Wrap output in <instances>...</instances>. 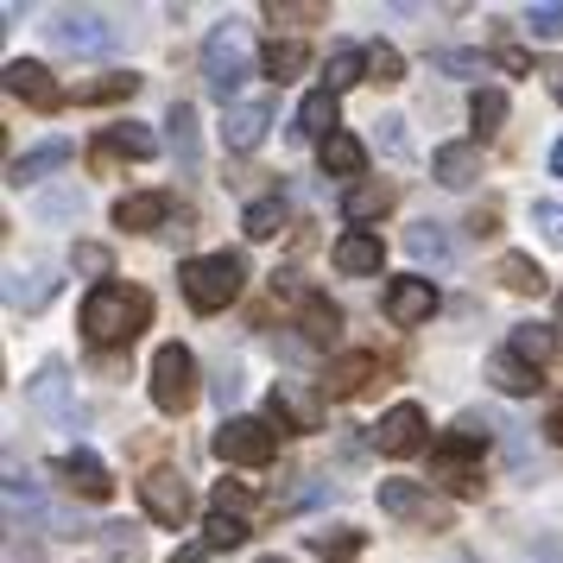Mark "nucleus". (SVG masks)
<instances>
[{"label": "nucleus", "mask_w": 563, "mask_h": 563, "mask_svg": "<svg viewBox=\"0 0 563 563\" xmlns=\"http://www.w3.org/2000/svg\"><path fill=\"white\" fill-rule=\"evenodd\" d=\"M153 323V298L140 285H96L82 298V342L89 349H128Z\"/></svg>", "instance_id": "f257e3e1"}, {"label": "nucleus", "mask_w": 563, "mask_h": 563, "mask_svg": "<svg viewBox=\"0 0 563 563\" xmlns=\"http://www.w3.org/2000/svg\"><path fill=\"white\" fill-rule=\"evenodd\" d=\"M254 77V45H247V26H234V20H222V26L203 38V82L209 96L222 108H234V96H241V82Z\"/></svg>", "instance_id": "f03ea898"}, {"label": "nucleus", "mask_w": 563, "mask_h": 563, "mask_svg": "<svg viewBox=\"0 0 563 563\" xmlns=\"http://www.w3.org/2000/svg\"><path fill=\"white\" fill-rule=\"evenodd\" d=\"M184 298L190 310H229L241 298V279H247V266L234 254H203V260H184Z\"/></svg>", "instance_id": "7ed1b4c3"}, {"label": "nucleus", "mask_w": 563, "mask_h": 563, "mask_svg": "<svg viewBox=\"0 0 563 563\" xmlns=\"http://www.w3.org/2000/svg\"><path fill=\"white\" fill-rule=\"evenodd\" d=\"M153 406L165 418H184V411L197 406V355L184 342H165L153 355Z\"/></svg>", "instance_id": "20e7f679"}, {"label": "nucleus", "mask_w": 563, "mask_h": 563, "mask_svg": "<svg viewBox=\"0 0 563 563\" xmlns=\"http://www.w3.org/2000/svg\"><path fill=\"white\" fill-rule=\"evenodd\" d=\"M216 456L234 462V468H266V462L279 456V431H273L266 418H222Z\"/></svg>", "instance_id": "39448f33"}, {"label": "nucleus", "mask_w": 563, "mask_h": 563, "mask_svg": "<svg viewBox=\"0 0 563 563\" xmlns=\"http://www.w3.org/2000/svg\"><path fill=\"white\" fill-rule=\"evenodd\" d=\"M45 32H52L57 52H70V57H102L108 45H114V26H108L102 13H89V7H77V13L64 7V13H57Z\"/></svg>", "instance_id": "423d86ee"}, {"label": "nucleus", "mask_w": 563, "mask_h": 563, "mask_svg": "<svg viewBox=\"0 0 563 563\" xmlns=\"http://www.w3.org/2000/svg\"><path fill=\"white\" fill-rule=\"evenodd\" d=\"M482 450L487 443H475L468 431H450L437 443V482L450 487V494H475L482 487Z\"/></svg>", "instance_id": "0eeeda50"}, {"label": "nucleus", "mask_w": 563, "mask_h": 563, "mask_svg": "<svg viewBox=\"0 0 563 563\" xmlns=\"http://www.w3.org/2000/svg\"><path fill=\"white\" fill-rule=\"evenodd\" d=\"M0 77H7V96H13V102L38 108V114H52V108L70 102V96H64V89L52 82V70H45V64H32V57H13Z\"/></svg>", "instance_id": "6e6552de"}, {"label": "nucleus", "mask_w": 563, "mask_h": 563, "mask_svg": "<svg viewBox=\"0 0 563 563\" xmlns=\"http://www.w3.org/2000/svg\"><path fill=\"white\" fill-rule=\"evenodd\" d=\"M140 500H146V512H153L158 526H172V532L190 519V487H184V475H172V468H153V475L140 482Z\"/></svg>", "instance_id": "1a4fd4ad"}, {"label": "nucleus", "mask_w": 563, "mask_h": 563, "mask_svg": "<svg viewBox=\"0 0 563 563\" xmlns=\"http://www.w3.org/2000/svg\"><path fill=\"white\" fill-rule=\"evenodd\" d=\"M273 424H279V431H317V424H323V399L298 380H279L273 386Z\"/></svg>", "instance_id": "9d476101"}, {"label": "nucleus", "mask_w": 563, "mask_h": 563, "mask_svg": "<svg viewBox=\"0 0 563 563\" xmlns=\"http://www.w3.org/2000/svg\"><path fill=\"white\" fill-rule=\"evenodd\" d=\"M374 443H380V456H418L424 450V411L411 406H393L380 418V431H374Z\"/></svg>", "instance_id": "9b49d317"}, {"label": "nucleus", "mask_w": 563, "mask_h": 563, "mask_svg": "<svg viewBox=\"0 0 563 563\" xmlns=\"http://www.w3.org/2000/svg\"><path fill=\"white\" fill-rule=\"evenodd\" d=\"M380 512H393V519H418V526H443V519H450V512L437 507L424 487L399 482V475H393V482H380Z\"/></svg>", "instance_id": "f8f14e48"}, {"label": "nucleus", "mask_w": 563, "mask_h": 563, "mask_svg": "<svg viewBox=\"0 0 563 563\" xmlns=\"http://www.w3.org/2000/svg\"><path fill=\"white\" fill-rule=\"evenodd\" d=\"M431 310H437V285H431V279H418V273H411V279H393V285H386V317H393L399 330L424 323Z\"/></svg>", "instance_id": "ddd939ff"}, {"label": "nucleus", "mask_w": 563, "mask_h": 563, "mask_svg": "<svg viewBox=\"0 0 563 563\" xmlns=\"http://www.w3.org/2000/svg\"><path fill=\"white\" fill-rule=\"evenodd\" d=\"M266 128H273V102H234L222 114V146L229 153H254L260 140H266Z\"/></svg>", "instance_id": "4468645a"}, {"label": "nucleus", "mask_w": 563, "mask_h": 563, "mask_svg": "<svg viewBox=\"0 0 563 563\" xmlns=\"http://www.w3.org/2000/svg\"><path fill=\"white\" fill-rule=\"evenodd\" d=\"M70 140H45V146H32V153H20L13 165H7V184L13 190H26V184H38V178H52V172H64L70 165Z\"/></svg>", "instance_id": "2eb2a0df"}, {"label": "nucleus", "mask_w": 563, "mask_h": 563, "mask_svg": "<svg viewBox=\"0 0 563 563\" xmlns=\"http://www.w3.org/2000/svg\"><path fill=\"white\" fill-rule=\"evenodd\" d=\"M399 203V190H393V184L386 178H361V184H349V190H342V222H380L386 209Z\"/></svg>", "instance_id": "dca6fc26"}, {"label": "nucleus", "mask_w": 563, "mask_h": 563, "mask_svg": "<svg viewBox=\"0 0 563 563\" xmlns=\"http://www.w3.org/2000/svg\"><path fill=\"white\" fill-rule=\"evenodd\" d=\"M26 399L38 411H52L57 424H77L82 411H77V399H70V380H64V367H38L32 374V386H26Z\"/></svg>", "instance_id": "f3484780"}, {"label": "nucleus", "mask_w": 563, "mask_h": 563, "mask_svg": "<svg viewBox=\"0 0 563 563\" xmlns=\"http://www.w3.org/2000/svg\"><path fill=\"white\" fill-rule=\"evenodd\" d=\"M431 178L443 184V190H468V184L482 178V146H468V140H456V146H437Z\"/></svg>", "instance_id": "a211bd4d"}, {"label": "nucleus", "mask_w": 563, "mask_h": 563, "mask_svg": "<svg viewBox=\"0 0 563 563\" xmlns=\"http://www.w3.org/2000/svg\"><path fill=\"white\" fill-rule=\"evenodd\" d=\"M57 475H64V482H70V494H82V500H108V494H114V475H108L89 450H70V456L57 462Z\"/></svg>", "instance_id": "6ab92c4d"}, {"label": "nucleus", "mask_w": 563, "mask_h": 563, "mask_svg": "<svg viewBox=\"0 0 563 563\" xmlns=\"http://www.w3.org/2000/svg\"><path fill=\"white\" fill-rule=\"evenodd\" d=\"M380 234H367V229H349L342 241H335V266L349 273V279H367V273H380Z\"/></svg>", "instance_id": "aec40b11"}, {"label": "nucleus", "mask_w": 563, "mask_h": 563, "mask_svg": "<svg viewBox=\"0 0 563 563\" xmlns=\"http://www.w3.org/2000/svg\"><path fill=\"white\" fill-rule=\"evenodd\" d=\"M330 133H342V128H335V96H330V89H310L305 102H298V121H291V140H317V146H323Z\"/></svg>", "instance_id": "412c9836"}, {"label": "nucleus", "mask_w": 563, "mask_h": 563, "mask_svg": "<svg viewBox=\"0 0 563 563\" xmlns=\"http://www.w3.org/2000/svg\"><path fill=\"white\" fill-rule=\"evenodd\" d=\"M165 216H172V197H165V190H140V197H121V203H114V222H121L128 234L158 229Z\"/></svg>", "instance_id": "4be33fe9"}, {"label": "nucleus", "mask_w": 563, "mask_h": 563, "mask_svg": "<svg viewBox=\"0 0 563 563\" xmlns=\"http://www.w3.org/2000/svg\"><path fill=\"white\" fill-rule=\"evenodd\" d=\"M165 146H172V158H178L184 172H197V108L190 102H172V114H165Z\"/></svg>", "instance_id": "5701e85b"}, {"label": "nucleus", "mask_w": 563, "mask_h": 563, "mask_svg": "<svg viewBox=\"0 0 563 563\" xmlns=\"http://www.w3.org/2000/svg\"><path fill=\"white\" fill-rule=\"evenodd\" d=\"M52 298H57V279L45 273V266H38V273H13V279H7V310H13V317H20V310H45Z\"/></svg>", "instance_id": "b1692460"}, {"label": "nucleus", "mask_w": 563, "mask_h": 563, "mask_svg": "<svg viewBox=\"0 0 563 563\" xmlns=\"http://www.w3.org/2000/svg\"><path fill=\"white\" fill-rule=\"evenodd\" d=\"M487 380L500 386V393H512V399H526V393H538V367L519 361L512 349H500V355H487Z\"/></svg>", "instance_id": "393cba45"}, {"label": "nucleus", "mask_w": 563, "mask_h": 563, "mask_svg": "<svg viewBox=\"0 0 563 563\" xmlns=\"http://www.w3.org/2000/svg\"><path fill=\"white\" fill-rule=\"evenodd\" d=\"M317 158H323L330 178H361V165H367V153H361L355 133H330V140L317 146Z\"/></svg>", "instance_id": "a878e982"}, {"label": "nucleus", "mask_w": 563, "mask_h": 563, "mask_svg": "<svg viewBox=\"0 0 563 563\" xmlns=\"http://www.w3.org/2000/svg\"><path fill=\"white\" fill-rule=\"evenodd\" d=\"M374 367H380L374 355H342L330 374H323V393H330V399H349V393H361V386L374 380Z\"/></svg>", "instance_id": "bb28decb"}, {"label": "nucleus", "mask_w": 563, "mask_h": 563, "mask_svg": "<svg viewBox=\"0 0 563 563\" xmlns=\"http://www.w3.org/2000/svg\"><path fill=\"white\" fill-rule=\"evenodd\" d=\"M406 247L418 266H450V234H443V222H411Z\"/></svg>", "instance_id": "cd10ccee"}, {"label": "nucleus", "mask_w": 563, "mask_h": 563, "mask_svg": "<svg viewBox=\"0 0 563 563\" xmlns=\"http://www.w3.org/2000/svg\"><path fill=\"white\" fill-rule=\"evenodd\" d=\"M468 121H475V140H494L507 128V89H475L468 96Z\"/></svg>", "instance_id": "c85d7f7f"}, {"label": "nucleus", "mask_w": 563, "mask_h": 563, "mask_svg": "<svg viewBox=\"0 0 563 563\" xmlns=\"http://www.w3.org/2000/svg\"><path fill=\"white\" fill-rule=\"evenodd\" d=\"M305 64H310V52L298 45V38H273V45L260 52V70H266L273 82H291L298 70H305Z\"/></svg>", "instance_id": "c756f323"}, {"label": "nucleus", "mask_w": 563, "mask_h": 563, "mask_svg": "<svg viewBox=\"0 0 563 563\" xmlns=\"http://www.w3.org/2000/svg\"><path fill=\"white\" fill-rule=\"evenodd\" d=\"M507 349L519 361H532V367H544V361L558 355V335H551V323H519V330L507 335Z\"/></svg>", "instance_id": "7c9ffc66"}, {"label": "nucleus", "mask_w": 563, "mask_h": 563, "mask_svg": "<svg viewBox=\"0 0 563 563\" xmlns=\"http://www.w3.org/2000/svg\"><path fill=\"white\" fill-rule=\"evenodd\" d=\"M494 279L507 285V291H544V266H538L532 254H500V266H494Z\"/></svg>", "instance_id": "2f4dec72"}, {"label": "nucleus", "mask_w": 563, "mask_h": 563, "mask_svg": "<svg viewBox=\"0 0 563 563\" xmlns=\"http://www.w3.org/2000/svg\"><path fill=\"white\" fill-rule=\"evenodd\" d=\"M291 222V209H285V197H260V203H247V216H241V229L254 234V241H273V234Z\"/></svg>", "instance_id": "473e14b6"}, {"label": "nucleus", "mask_w": 563, "mask_h": 563, "mask_svg": "<svg viewBox=\"0 0 563 563\" xmlns=\"http://www.w3.org/2000/svg\"><path fill=\"white\" fill-rule=\"evenodd\" d=\"M298 330H305L310 342H330V335L342 330V310H335L330 298H317V291H310V298H305V317H298Z\"/></svg>", "instance_id": "72a5a7b5"}, {"label": "nucleus", "mask_w": 563, "mask_h": 563, "mask_svg": "<svg viewBox=\"0 0 563 563\" xmlns=\"http://www.w3.org/2000/svg\"><path fill=\"white\" fill-rule=\"evenodd\" d=\"M102 140H108V146H114L121 158H153V153H158L153 128H140V121H121V128H108Z\"/></svg>", "instance_id": "f704fd0d"}, {"label": "nucleus", "mask_w": 563, "mask_h": 563, "mask_svg": "<svg viewBox=\"0 0 563 563\" xmlns=\"http://www.w3.org/2000/svg\"><path fill=\"white\" fill-rule=\"evenodd\" d=\"M45 512V500H38V487L26 482V475H7V526L20 532V519H38Z\"/></svg>", "instance_id": "c9c22d12"}, {"label": "nucleus", "mask_w": 563, "mask_h": 563, "mask_svg": "<svg viewBox=\"0 0 563 563\" xmlns=\"http://www.w3.org/2000/svg\"><path fill=\"white\" fill-rule=\"evenodd\" d=\"M367 77V52H355V45H335L330 52V82H323V89H330V96H342V89H349V82H361Z\"/></svg>", "instance_id": "e433bc0d"}, {"label": "nucleus", "mask_w": 563, "mask_h": 563, "mask_svg": "<svg viewBox=\"0 0 563 563\" xmlns=\"http://www.w3.org/2000/svg\"><path fill=\"white\" fill-rule=\"evenodd\" d=\"M140 77L133 70H114V77H96V82H77V102H128Z\"/></svg>", "instance_id": "4c0bfd02"}, {"label": "nucleus", "mask_w": 563, "mask_h": 563, "mask_svg": "<svg viewBox=\"0 0 563 563\" xmlns=\"http://www.w3.org/2000/svg\"><path fill=\"white\" fill-rule=\"evenodd\" d=\"M323 13H330L323 0H266V20L273 26H317Z\"/></svg>", "instance_id": "58836bf2"}, {"label": "nucleus", "mask_w": 563, "mask_h": 563, "mask_svg": "<svg viewBox=\"0 0 563 563\" xmlns=\"http://www.w3.org/2000/svg\"><path fill=\"white\" fill-rule=\"evenodd\" d=\"M203 544L209 551H234V544H247V519L241 512H209V526H203Z\"/></svg>", "instance_id": "ea45409f"}, {"label": "nucleus", "mask_w": 563, "mask_h": 563, "mask_svg": "<svg viewBox=\"0 0 563 563\" xmlns=\"http://www.w3.org/2000/svg\"><path fill=\"white\" fill-rule=\"evenodd\" d=\"M102 551L114 563H140L146 558V538L133 532V526H102Z\"/></svg>", "instance_id": "a19ab883"}, {"label": "nucleus", "mask_w": 563, "mask_h": 563, "mask_svg": "<svg viewBox=\"0 0 563 563\" xmlns=\"http://www.w3.org/2000/svg\"><path fill=\"white\" fill-rule=\"evenodd\" d=\"M70 266H77V273H89V279H102V285H108V273H114V254H108L102 241H77V247H70Z\"/></svg>", "instance_id": "79ce46f5"}, {"label": "nucleus", "mask_w": 563, "mask_h": 563, "mask_svg": "<svg viewBox=\"0 0 563 563\" xmlns=\"http://www.w3.org/2000/svg\"><path fill=\"white\" fill-rule=\"evenodd\" d=\"M406 77V57L393 45H367V82H399Z\"/></svg>", "instance_id": "37998d69"}, {"label": "nucleus", "mask_w": 563, "mask_h": 563, "mask_svg": "<svg viewBox=\"0 0 563 563\" xmlns=\"http://www.w3.org/2000/svg\"><path fill=\"white\" fill-rule=\"evenodd\" d=\"M526 32H532V38H563V0L526 7Z\"/></svg>", "instance_id": "c03bdc74"}, {"label": "nucleus", "mask_w": 563, "mask_h": 563, "mask_svg": "<svg viewBox=\"0 0 563 563\" xmlns=\"http://www.w3.org/2000/svg\"><path fill=\"white\" fill-rule=\"evenodd\" d=\"M431 64H437V70H450V77H482V70H487L482 52H437Z\"/></svg>", "instance_id": "a18cd8bd"}, {"label": "nucleus", "mask_w": 563, "mask_h": 563, "mask_svg": "<svg viewBox=\"0 0 563 563\" xmlns=\"http://www.w3.org/2000/svg\"><path fill=\"white\" fill-rule=\"evenodd\" d=\"M247 500H254V494H247V482H216V494H209V512H241Z\"/></svg>", "instance_id": "49530a36"}, {"label": "nucleus", "mask_w": 563, "mask_h": 563, "mask_svg": "<svg viewBox=\"0 0 563 563\" xmlns=\"http://www.w3.org/2000/svg\"><path fill=\"white\" fill-rule=\"evenodd\" d=\"M305 538L317 544V551H323V558H330V551H355V544H361L355 526H335V532H305Z\"/></svg>", "instance_id": "de8ad7c7"}, {"label": "nucleus", "mask_w": 563, "mask_h": 563, "mask_svg": "<svg viewBox=\"0 0 563 563\" xmlns=\"http://www.w3.org/2000/svg\"><path fill=\"white\" fill-rule=\"evenodd\" d=\"M532 222L544 229V241H558L563 247V203H532Z\"/></svg>", "instance_id": "09e8293b"}, {"label": "nucleus", "mask_w": 563, "mask_h": 563, "mask_svg": "<svg viewBox=\"0 0 563 563\" xmlns=\"http://www.w3.org/2000/svg\"><path fill=\"white\" fill-rule=\"evenodd\" d=\"M380 140H386V153L393 158H406V121H399V114H386L380 121Z\"/></svg>", "instance_id": "8fccbe9b"}, {"label": "nucleus", "mask_w": 563, "mask_h": 563, "mask_svg": "<svg viewBox=\"0 0 563 563\" xmlns=\"http://www.w3.org/2000/svg\"><path fill=\"white\" fill-rule=\"evenodd\" d=\"M82 209V197L77 190H64V197H52V203H45V222H57V216H77Z\"/></svg>", "instance_id": "3c124183"}, {"label": "nucleus", "mask_w": 563, "mask_h": 563, "mask_svg": "<svg viewBox=\"0 0 563 563\" xmlns=\"http://www.w3.org/2000/svg\"><path fill=\"white\" fill-rule=\"evenodd\" d=\"M494 64H500V70H532V57L512 52V45H500V52H494Z\"/></svg>", "instance_id": "603ef678"}, {"label": "nucleus", "mask_w": 563, "mask_h": 563, "mask_svg": "<svg viewBox=\"0 0 563 563\" xmlns=\"http://www.w3.org/2000/svg\"><path fill=\"white\" fill-rule=\"evenodd\" d=\"M216 399H222V411H229L234 399H241V380H234V374H222V380H216Z\"/></svg>", "instance_id": "864d4df0"}, {"label": "nucleus", "mask_w": 563, "mask_h": 563, "mask_svg": "<svg viewBox=\"0 0 563 563\" xmlns=\"http://www.w3.org/2000/svg\"><path fill=\"white\" fill-rule=\"evenodd\" d=\"M544 437H551V443H563V399L551 406V418H544Z\"/></svg>", "instance_id": "5fc2aeb1"}, {"label": "nucleus", "mask_w": 563, "mask_h": 563, "mask_svg": "<svg viewBox=\"0 0 563 563\" xmlns=\"http://www.w3.org/2000/svg\"><path fill=\"white\" fill-rule=\"evenodd\" d=\"M203 558H209V544H184V551H178L172 563H203Z\"/></svg>", "instance_id": "6e6d98bb"}, {"label": "nucleus", "mask_w": 563, "mask_h": 563, "mask_svg": "<svg viewBox=\"0 0 563 563\" xmlns=\"http://www.w3.org/2000/svg\"><path fill=\"white\" fill-rule=\"evenodd\" d=\"M551 172H558V178H563V140H558V146H551Z\"/></svg>", "instance_id": "4d7b16f0"}, {"label": "nucleus", "mask_w": 563, "mask_h": 563, "mask_svg": "<svg viewBox=\"0 0 563 563\" xmlns=\"http://www.w3.org/2000/svg\"><path fill=\"white\" fill-rule=\"evenodd\" d=\"M551 96H558V102H563V70H558V77H551Z\"/></svg>", "instance_id": "13d9d810"}, {"label": "nucleus", "mask_w": 563, "mask_h": 563, "mask_svg": "<svg viewBox=\"0 0 563 563\" xmlns=\"http://www.w3.org/2000/svg\"><path fill=\"white\" fill-rule=\"evenodd\" d=\"M260 563H285V558H260Z\"/></svg>", "instance_id": "bf43d9fd"}]
</instances>
